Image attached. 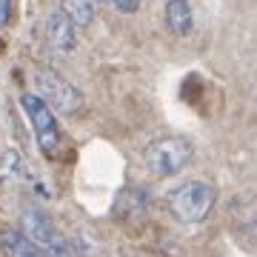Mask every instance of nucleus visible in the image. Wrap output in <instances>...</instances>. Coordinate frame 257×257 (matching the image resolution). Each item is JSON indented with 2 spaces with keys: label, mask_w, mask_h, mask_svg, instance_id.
Segmentation results:
<instances>
[{
  "label": "nucleus",
  "mask_w": 257,
  "mask_h": 257,
  "mask_svg": "<svg viewBox=\"0 0 257 257\" xmlns=\"http://www.w3.org/2000/svg\"><path fill=\"white\" fill-rule=\"evenodd\" d=\"M20 106L26 111L29 123L35 128V138H37V146L46 157H55L57 146H60V126H57V117L55 111L49 109V103L35 92H26L20 97Z\"/></svg>",
  "instance_id": "nucleus-3"
},
{
  "label": "nucleus",
  "mask_w": 257,
  "mask_h": 257,
  "mask_svg": "<svg viewBox=\"0 0 257 257\" xmlns=\"http://www.w3.org/2000/svg\"><path fill=\"white\" fill-rule=\"evenodd\" d=\"M166 203H169V211L180 223L194 226L211 214L214 203H217V189L206 180H186L166 194Z\"/></svg>",
  "instance_id": "nucleus-1"
},
{
  "label": "nucleus",
  "mask_w": 257,
  "mask_h": 257,
  "mask_svg": "<svg viewBox=\"0 0 257 257\" xmlns=\"http://www.w3.org/2000/svg\"><path fill=\"white\" fill-rule=\"evenodd\" d=\"M23 172V160L18 152H3L0 157V180H15Z\"/></svg>",
  "instance_id": "nucleus-11"
},
{
  "label": "nucleus",
  "mask_w": 257,
  "mask_h": 257,
  "mask_svg": "<svg viewBox=\"0 0 257 257\" xmlns=\"http://www.w3.org/2000/svg\"><path fill=\"white\" fill-rule=\"evenodd\" d=\"M46 43L60 55H72L77 49V26H74L63 9H55L46 18Z\"/></svg>",
  "instance_id": "nucleus-6"
},
{
  "label": "nucleus",
  "mask_w": 257,
  "mask_h": 257,
  "mask_svg": "<svg viewBox=\"0 0 257 257\" xmlns=\"http://www.w3.org/2000/svg\"><path fill=\"white\" fill-rule=\"evenodd\" d=\"M111 6L117 12H123V15H135L140 9V0H111Z\"/></svg>",
  "instance_id": "nucleus-12"
},
{
  "label": "nucleus",
  "mask_w": 257,
  "mask_h": 257,
  "mask_svg": "<svg viewBox=\"0 0 257 257\" xmlns=\"http://www.w3.org/2000/svg\"><path fill=\"white\" fill-rule=\"evenodd\" d=\"M35 86H37V94L49 103L52 111H60V114H77L83 109V94L77 86L60 77L57 72L52 69H37L35 72Z\"/></svg>",
  "instance_id": "nucleus-4"
},
{
  "label": "nucleus",
  "mask_w": 257,
  "mask_h": 257,
  "mask_svg": "<svg viewBox=\"0 0 257 257\" xmlns=\"http://www.w3.org/2000/svg\"><path fill=\"white\" fill-rule=\"evenodd\" d=\"M166 26L177 37H189L194 29V15L189 0H169L166 3Z\"/></svg>",
  "instance_id": "nucleus-8"
},
{
  "label": "nucleus",
  "mask_w": 257,
  "mask_h": 257,
  "mask_svg": "<svg viewBox=\"0 0 257 257\" xmlns=\"http://www.w3.org/2000/svg\"><path fill=\"white\" fill-rule=\"evenodd\" d=\"M0 251L6 257H46V251L32 243V240L18 229H3L0 231Z\"/></svg>",
  "instance_id": "nucleus-7"
},
{
  "label": "nucleus",
  "mask_w": 257,
  "mask_h": 257,
  "mask_svg": "<svg viewBox=\"0 0 257 257\" xmlns=\"http://www.w3.org/2000/svg\"><path fill=\"white\" fill-rule=\"evenodd\" d=\"M9 15H12V0H0V26L9 23Z\"/></svg>",
  "instance_id": "nucleus-13"
},
{
  "label": "nucleus",
  "mask_w": 257,
  "mask_h": 257,
  "mask_svg": "<svg viewBox=\"0 0 257 257\" xmlns=\"http://www.w3.org/2000/svg\"><path fill=\"white\" fill-rule=\"evenodd\" d=\"M146 211H149L146 192H140V189H128V192L120 194V200H117V214L120 217H126V220H140Z\"/></svg>",
  "instance_id": "nucleus-9"
},
{
  "label": "nucleus",
  "mask_w": 257,
  "mask_h": 257,
  "mask_svg": "<svg viewBox=\"0 0 257 257\" xmlns=\"http://www.w3.org/2000/svg\"><path fill=\"white\" fill-rule=\"evenodd\" d=\"M194 155V146L186 138H163L146 149V169L155 177L180 175Z\"/></svg>",
  "instance_id": "nucleus-2"
},
{
  "label": "nucleus",
  "mask_w": 257,
  "mask_h": 257,
  "mask_svg": "<svg viewBox=\"0 0 257 257\" xmlns=\"http://www.w3.org/2000/svg\"><path fill=\"white\" fill-rule=\"evenodd\" d=\"M63 12L74 26H89L94 20V0H63Z\"/></svg>",
  "instance_id": "nucleus-10"
},
{
  "label": "nucleus",
  "mask_w": 257,
  "mask_h": 257,
  "mask_svg": "<svg viewBox=\"0 0 257 257\" xmlns=\"http://www.w3.org/2000/svg\"><path fill=\"white\" fill-rule=\"evenodd\" d=\"M20 226H23V234H26L32 243H37V246L46 251V257H69V246H66V240L57 234L55 223H52V217H49L46 211H40V209L23 211Z\"/></svg>",
  "instance_id": "nucleus-5"
}]
</instances>
